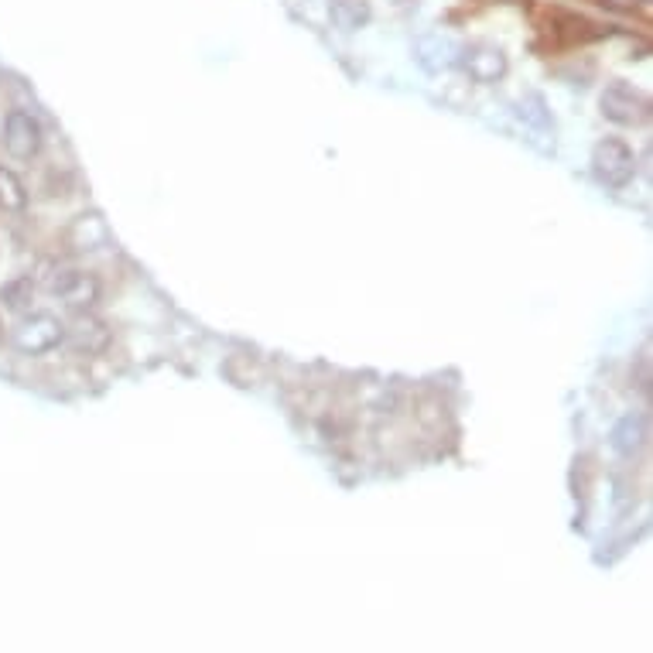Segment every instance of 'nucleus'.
Returning <instances> with one entry per match:
<instances>
[{
    "label": "nucleus",
    "instance_id": "obj_1",
    "mask_svg": "<svg viewBox=\"0 0 653 653\" xmlns=\"http://www.w3.org/2000/svg\"><path fill=\"white\" fill-rule=\"evenodd\" d=\"M592 168L602 185L623 189V185L636 175V154L630 151V144L619 141V137H602L592 151Z\"/></svg>",
    "mask_w": 653,
    "mask_h": 653
},
{
    "label": "nucleus",
    "instance_id": "obj_2",
    "mask_svg": "<svg viewBox=\"0 0 653 653\" xmlns=\"http://www.w3.org/2000/svg\"><path fill=\"white\" fill-rule=\"evenodd\" d=\"M62 332H65V325L55 315H28L18 322L11 342L21 349L24 356H38V353H48V349L59 346Z\"/></svg>",
    "mask_w": 653,
    "mask_h": 653
},
{
    "label": "nucleus",
    "instance_id": "obj_3",
    "mask_svg": "<svg viewBox=\"0 0 653 653\" xmlns=\"http://www.w3.org/2000/svg\"><path fill=\"white\" fill-rule=\"evenodd\" d=\"M599 106H602V117H609L612 124H623V127H636L650 117V103L643 100V93H636L626 83L606 86V93L599 96Z\"/></svg>",
    "mask_w": 653,
    "mask_h": 653
},
{
    "label": "nucleus",
    "instance_id": "obj_4",
    "mask_svg": "<svg viewBox=\"0 0 653 653\" xmlns=\"http://www.w3.org/2000/svg\"><path fill=\"white\" fill-rule=\"evenodd\" d=\"M42 124H38L31 113L24 110H11L4 120V148L11 158L18 161H31L38 151H42Z\"/></svg>",
    "mask_w": 653,
    "mask_h": 653
},
{
    "label": "nucleus",
    "instance_id": "obj_5",
    "mask_svg": "<svg viewBox=\"0 0 653 653\" xmlns=\"http://www.w3.org/2000/svg\"><path fill=\"white\" fill-rule=\"evenodd\" d=\"M48 288H52V295H59L69 308H76V312L93 308L96 298H100V281H96L89 271H76V267H62V271H55Z\"/></svg>",
    "mask_w": 653,
    "mask_h": 653
},
{
    "label": "nucleus",
    "instance_id": "obj_6",
    "mask_svg": "<svg viewBox=\"0 0 653 653\" xmlns=\"http://www.w3.org/2000/svg\"><path fill=\"white\" fill-rule=\"evenodd\" d=\"M462 65L476 83H496V79H503L506 69H510L503 48H496V45H472L469 52L462 55Z\"/></svg>",
    "mask_w": 653,
    "mask_h": 653
},
{
    "label": "nucleus",
    "instance_id": "obj_7",
    "mask_svg": "<svg viewBox=\"0 0 653 653\" xmlns=\"http://www.w3.org/2000/svg\"><path fill=\"white\" fill-rule=\"evenodd\" d=\"M62 339L69 342V346L76 349L79 356H93V353H103V349H106V342H110V332H106V325L96 322V318L79 315L76 322H72V329L62 332Z\"/></svg>",
    "mask_w": 653,
    "mask_h": 653
},
{
    "label": "nucleus",
    "instance_id": "obj_8",
    "mask_svg": "<svg viewBox=\"0 0 653 653\" xmlns=\"http://www.w3.org/2000/svg\"><path fill=\"white\" fill-rule=\"evenodd\" d=\"M650 438V421L643 414H626L623 421L612 431V445H616L619 455H636Z\"/></svg>",
    "mask_w": 653,
    "mask_h": 653
},
{
    "label": "nucleus",
    "instance_id": "obj_9",
    "mask_svg": "<svg viewBox=\"0 0 653 653\" xmlns=\"http://www.w3.org/2000/svg\"><path fill=\"white\" fill-rule=\"evenodd\" d=\"M414 55H418V62L424 65L428 72H442L448 69V65L455 62V45H452V38H445V35H424L418 45H414Z\"/></svg>",
    "mask_w": 653,
    "mask_h": 653
},
{
    "label": "nucleus",
    "instance_id": "obj_10",
    "mask_svg": "<svg viewBox=\"0 0 653 653\" xmlns=\"http://www.w3.org/2000/svg\"><path fill=\"white\" fill-rule=\"evenodd\" d=\"M370 0H329V18L342 31H359L370 24Z\"/></svg>",
    "mask_w": 653,
    "mask_h": 653
},
{
    "label": "nucleus",
    "instance_id": "obj_11",
    "mask_svg": "<svg viewBox=\"0 0 653 653\" xmlns=\"http://www.w3.org/2000/svg\"><path fill=\"white\" fill-rule=\"evenodd\" d=\"M106 240H110V230H106V223L100 216H79L76 223H72V230H69V243L76 250L106 247Z\"/></svg>",
    "mask_w": 653,
    "mask_h": 653
},
{
    "label": "nucleus",
    "instance_id": "obj_12",
    "mask_svg": "<svg viewBox=\"0 0 653 653\" xmlns=\"http://www.w3.org/2000/svg\"><path fill=\"white\" fill-rule=\"evenodd\" d=\"M595 24H589L585 18H578V14H568V11H554L551 14V28L554 31V38L558 42H565V45H578V42H589V38H595Z\"/></svg>",
    "mask_w": 653,
    "mask_h": 653
},
{
    "label": "nucleus",
    "instance_id": "obj_13",
    "mask_svg": "<svg viewBox=\"0 0 653 653\" xmlns=\"http://www.w3.org/2000/svg\"><path fill=\"white\" fill-rule=\"evenodd\" d=\"M0 209L4 212L28 209V185H24L21 178L4 165H0Z\"/></svg>",
    "mask_w": 653,
    "mask_h": 653
},
{
    "label": "nucleus",
    "instance_id": "obj_14",
    "mask_svg": "<svg viewBox=\"0 0 653 653\" xmlns=\"http://www.w3.org/2000/svg\"><path fill=\"white\" fill-rule=\"evenodd\" d=\"M0 301H4V308H11V312H28L31 301H35V281H31V277H14V281H7L4 288H0Z\"/></svg>",
    "mask_w": 653,
    "mask_h": 653
},
{
    "label": "nucleus",
    "instance_id": "obj_15",
    "mask_svg": "<svg viewBox=\"0 0 653 653\" xmlns=\"http://www.w3.org/2000/svg\"><path fill=\"white\" fill-rule=\"evenodd\" d=\"M520 117H524L527 124H534V127H548L551 124L548 113H544L541 96H524V100H520Z\"/></svg>",
    "mask_w": 653,
    "mask_h": 653
},
{
    "label": "nucleus",
    "instance_id": "obj_16",
    "mask_svg": "<svg viewBox=\"0 0 653 653\" xmlns=\"http://www.w3.org/2000/svg\"><path fill=\"white\" fill-rule=\"evenodd\" d=\"M0 339H4V325H0Z\"/></svg>",
    "mask_w": 653,
    "mask_h": 653
}]
</instances>
